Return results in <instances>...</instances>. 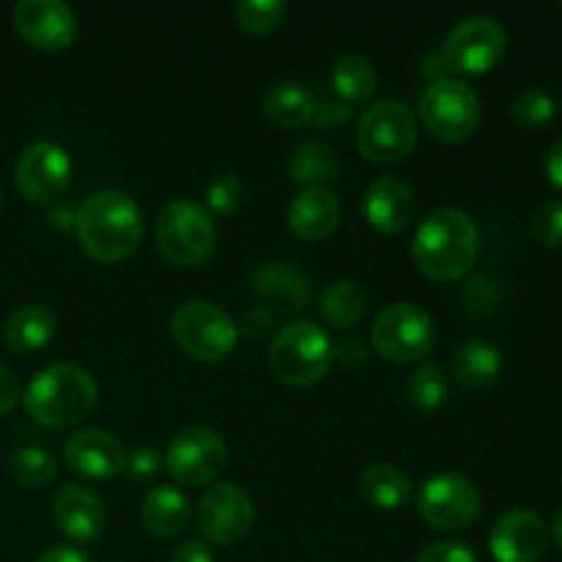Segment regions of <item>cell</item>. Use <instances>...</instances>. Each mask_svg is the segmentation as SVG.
<instances>
[{
	"mask_svg": "<svg viewBox=\"0 0 562 562\" xmlns=\"http://www.w3.org/2000/svg\"><path fill=\"white\" fill-rule=\"evenodd\" d=\"M77 241L97 263H121L140 247L143 212L121 190H99L82 201L75 217Z\"/></svg>",
	"mask_w": 562,
	"mask_h": 562,
	"instance_id": "cell-1",
	"label": "cell"
},
{
	"mask_svg": "<svg viewBox=\"0 0 562 562\" xmlns=\"http://www.w3.org/2000/svg\"><path fill=\"white\" fill-rule=\"evenodd\" d=\"M481 250V231L464 209L445 206L417 225L412 256L428 280L453 283L464 278Z\"/></svg>",
	"mask_w": 562,
	"mask_h": 562,
	"instance_id": "cell-2",
	"label": "cell"
},
{
	"mask_svg": "<svg viewBox=\"0 0 562 562\" xmlns=\"http://www.w3.org/2000/svg\"><path fill=\"white\" fill-rule=\"evenodd\" d=\"M25 412L47 428H69L91 417L99 401V384L91 371L71 362H55L31 379L22 395Z\"/></svg>",
	"mask_w": 562,
	"mask_h": 562,
	"instance_id": "cell-3",
	"label": "cell"
},
{
	"mask_svg": "<svg viewBox=\"0 0 562 562\" xmlns=\"http://www.w3.org/2000/svg\"><path fill=\"white\" fill-rule=\"evenodd\" d=\"M333 366V338L313 322L285 324L269 346V368L289 387H316L329 376Z\"/></svg>",
	"mask_w": 562,
	"mask_h": 562,
	"instance_id": "cell-4",
	"label": "cell"
},
{
	"mask_svg": "<svg viewBox=\"0 0 562 562\" xmlns=\"http://www.w3.org/2000/svg\"><path fill=\"white\" fill-rule=\"evenodd\" d=\"M154 236H157L159 252L176 267H201L217 250L214 217L206 206L190 198H176L159 209Z\"/></svg>",
	"mask_w": 562,
	"mask_h": 562,
	"instance_id": "cell-5",
	"label": "cell"
},
{
	"mask_svg": "<svg viewBox=\"0 0 562 562\" xmlns=\"http://www.w3.org/2000/svg\"><path fill=\"white\" fill-rule=\"evenodd\" d=\"M176 346L203 366L223 362L239 344V327L220 305L206 300H184L170 316Z\"/></svg>",
	"mask_w": 562,
	"mask_h": 562,
	"instance_id": "cell-6",
	"label": "cell"
},
{
	"mask_svg": "<svg viewBox=\"0 0 562 562\" xmlns=\"http://www.w3.org/2000/svg\"><path fill=\"white\" fill-rule=\"evenodd\" d=\"M357 148L373 165H398L415 151L417 119L401 99H379L362 110L355 132Z\"/></svg>",
	"mask_w": 562,
	"mask_h": 562,
	"instance_id": "cell-7",
	"label": "cell"
},
{
	"mask_svg": "<svg viewBox=\"0 0 562 562\" xmlns=\"http://www.w3.org/2000/svg\"><path fill=\"white\" fill-rule=\"evenodd\" d=\"M371 346L393 366L426 360L437 346V324L415 302H393L373 318Z\"/></svg>",
	"mask_w": 562,
	"mask_h": 562,
	"instance_id": "cell-8",
	"label": "cell"
},
{
	"mask_svg": "<svg viewBox=\"0 0 562 562\" xmlns=\"http://www.w3.org/2000/svg\"><path fill=\"white\" fill-rule=\"evenodd\" d=\"M420 119L437 140L464 143L481 126V97L470 82L456 80V77H439L423 88Z\"/></svg>",
	"mask_w": 562,
	"mask_h": 562,
	"instance_id": "cell-9",
	"label": "cell"
},
{
	"mask_svg": "<svg viewBox=\"0 0 562 562\" xmlns=\"http://www.w3.org/2000/svg\"><path fill=\"white\" fill-rule=\"evenodd\" d=\"M508 49V33L503 22L486 14H472L456 22L442 42L445 69L456 75H486Z\"/></svg>",
	"mask_w": 562,
	"mask_h": 562,
	"instance_id": "cell-10",
	"label": "cell"
},
{
	"mask_svg": "<svg viewBox=\"0 0 562 562\" xmlns=\"http://www.w3.org/2000/svg\"><path fill=\"white\" fill-rule=\"evenodd\" d=\"M481 488L459 472H442L423 483L417 494V510L423 521L439 532H461L481 516Z\"/></svg>",
	"mask_w": 562,
	"mask_h": 562,
	"instance_id": "cell-11",
	"label": "cell"
},
{
	"mask_svg": "<svg viewBox=\"0 0 562 562\" xmlns=\"http://www.w3.org/2000/svg\"><path fill=\"white\" fill-rule=\"evenodd\" d=\"M195 525L203 541L231 547L247 538L256 525V505L239 483H214L195 508Z\"/></svg>",
	"mask_w": 562,
	"mask_h": 562,
	"instance_id": "cell-12",
	"label": "cell"
},
{
	"mask_svg": "<svg viewBox=\"0 0 562 562\" xmlns=\"http://www.w3.org/2000/svg\"><path fill=\"white\" fill-rule=\"evenodd\" d=\"M228 467V445L212 428H184L176 434L165 453V470L176 483L206 486L214 483Z\"/></svg>",
	"mask_w": 562,
	"mask_h": 562,
	"instance_id": "cell-13",
	"label": "cell"
},
{
	"mask_svg": "<svg viewBox=\"0 0 562 562\" xmlns=\"http://www.w3.org/2000/svg\"><path fill=\"white\" fill-rule=\"evenodd\" d=\"M69 151L53 140L31 143L14 162V184L31 203H55L71 184Z\"/></svg>",
	"mask_w": 562,
	"mask_h": 562,
	"instance_id": "cell-14",
	"label": "cell"
},
{
	"mask_svg": "<svg viewBox=\"0 0 562 562\" xmlns=\"http://www.w3.org/2000/svg\"><path fill=\"white\" fill-rule=\"evenodd\" d=\"M11 16L22 42L42 53H64L77 38L75 11L60 0H20Z\"/></svg>",
	"mask_w": 562,
	"mask_h": 562,
	"instance_id": "cell-15",
	"label": "cell"
},
{
	"mask_svg": "<svg viewBox=\"0 0 562 562\" xmlns=\"http://www.w3.org/2000/svg\"><path fill=\"white\" fill-rule=\"evenodd\" d=\"M549 527L536 510H505L492 527L488 549L497 562H538L547 554Z\"/></svg>",
	"mask_w": 562,
	"mask_h": 562,
	"instance_id": "cell-16",
	"label": "cell"
},
{
	"mask_svg": "<svg viewBox=\"0 0 562 562\" xmlns=\"http://www.w3.org/2000/svg\"><path fill=\"white\" fill-rule=\"evenodd\" d=\"M64 461L88 481H113L126 472V450L115 434L104 428H80L64 442Z\"/></svg>",
	"mask_w": 562,
	"mask_h": 562,
	"instance_id": "cell-17",
	"label": "cell"
},
{
	"mask_svg": "<svg viewBox=\"0 0 562 562\" xmlns=\"http://www.w3.org/2000/svg\"><path fill=\"white\" fill-rule=\"evenodd\" d=\"M53 525L71 541H97L108 527V508L88 486L66 483L53 497Z\"/></svg>",
	"mask_w": 562,
	"mask_h": 562,
	"instance_id": "cell-18",
	"label": "cell"
},
{
	"mask_svg": "<svg viewBox=\"0 0 562 562\" xmlns=\"http://www.w3.org/2000/svg\"><path fill=\"white\" fill-rule=\"evenodd\" d=\"M362 214L379 234H404L417 220L415 192L398 176H379L368 184L362 198Z\"/></svg>",
	"mask_w": 562,
	"mask_h": 562,
	"instance_id": "cell-19",
	"label": "cell"
},
{
	"mask_svg": "<svg viewBox=\"0 0 562 562\" xmlns=\"http://www.w3.org/2000/svg\"><path fill=\"white\" fill-rule=\"evenodd\" d=\"M344 206L329 187H307L289 203V228L302 241H324L338 231Z\"/></svg>",
	"mask_w": 562,
	"mask_h": 562,
	"instance_id": "cell-20",
	"label": "cell"
},
{
	"mask_svg": "<svg viewBox=\"0 0 562 562\" xmlns=\"http://www.w3.org/2000/svg\"><path fill=\"white\" fill-rule=\"evenodd\" d=\"M252 294L272 313H296L311 302V280L283 261H269L252 272Z\"/></svg>",
	"mask_w": 562,
	"mask_h": 562,
	"instance_id": "cell-21",
	"label": "cell"
},
{
	"mask_svg": "<svg viewBox=\"0 0 562 562\" xmlns=\"http://www.w3.org/2000/svg\"><path fill=\"white\" fill-rule=\"evenodd\" d=\"M192 508L190 499L173 486H157L143 497L140 503V521L154 538H179L190 527Z\"/></svg>",
	"mask_w": 562,
	"mask_h": 562,
	"instance_id": "cell-22",
	"label": "cell"
},
{
	"mask_svg": "<svg viewBox=\"0 0 562 562\" xmlns=\"http://www.w3.org/2000/svg\"><path fill=\"white\" fill-rule=\"evenodd\" d=\"M58 318L47 305H22L5 318L3 344L14 355H36L55 338Z\"/></svg>",
	"mask_w": 562,
	"mask_h": 562,
	"instance_id": "cell-23",
	"label": "cell"
},
{
	"mask_svg": "<svg viewBox=\"0 0 562 562\" xmlns=\"http://www.w3.org/2000/svg\"><path fill=\"white\" fill-rule=\"evenodd\" d=\"M503 373V351L488 340H467L450 360V376L461 390H483Z\"/></svg>",
	"mask_w": 562,
	"mask_h": 562,
	"instance_id": "cell-24",
	"label": "cell"
},
{
	"mask_svg": "<svg viewBox=\"0 0 562 562\" xmlns=\"http://www.w3.org/2000/svg\"><path fill=\"white\" fill-rule=\"evenodd\" d=\"M263 115L280 130H300L316 119V97L300 82H278L263 93Z\"/></svg>",
	"mask_w": 562,
	"mask_h": 562,
	"instance_id": "cell-25",
	"label": "cell"
},
{
	"mask_svg": "<svg viewBox=\"0 0 562 562\" xmlns=\"http://www.w3.org/2000/svg\"><path fill=\"white\" fill-rule=\"evenodd\" d=\"M318 311H322L324 322H327L329 327L344 329V333L346 329H355L368 313V291L362 289L357 280H333V283L322 291Z\"/></svg>",
	"mask_w": 562,
	"mask_h": 562,
	"instance_id": "cell-26",
	"label": "cell"
},
{
	"mask_svg": "<svg viewBox=\"0 0 562 562\" xmlns=\"http://www.w3.org/2000/svg\"><path fill=\"white\" fill-rule=\"evenodd\" d=\"M360 494L379 510H398L412 499V477L393 464H371L360 475Z\"/></svg>",
	"mask_w": 562,
	"mask_h": 562,
	"instance_id": "cell-27",
	"label": "cell"
},
{
	"mask_svg": "<svg viewBox=\"0 0 562 562\" xmlns=\"http://www.w3.org/2000/svg\"><path fill=\"white\" fill-rule=\"evenodd\" d=\"M289 176L302 190L333 184L338 179V157H335L333 146L322 140L300 143L289 159Z\"/></svg>",
	"mask_w": 562,
	"mask_h": 562,
	"instance_id": "cell-28",
	"label": "cell"
},
{
	"mask_svg": "<svg viewBox=\"0 0 562 562\" xmlns=\"http://www.w3.org/2000/svg\"><path fill=\"white\" fill-rule=\"evenodd\" d=\"M379 75L373 69V64L362 55H344L338 58V64L333 66V75H329V88H333L335 97L346 104H360L376 91Z\"/></svg>",
	"mask_w": 562,
	"mask_h": 562,
	"instance_id": "cell-29",
	"label": "cell"
},
{
	"mask_svg": "<svg viewBox=\"0 0 562 562\" xmlns=\"http://www.w3.org/2000/svg\"><path fill=\"white\" fill-rule=\"evenodd\" d=\"M9 475L22 488H44L58 475V461L49 450L27 445L9 459Z\"/></svg>",
	"mask_w": 562,
	"mask_h": 562,
	"instance_id": "cell-30",
	"label": "cell"
},
{
	"mask_svg": "<svg viewBox=\"0 0 562 562\" xmlns=\"http://www.w3.org/2000/svg\"><path fill=\"white\" fill-rule=\"evenodd\" d=\"M406 401L420 412H434L448 401V376L439 366L428 362L406 379Z\"/></svg>",
	"mask_w": 562,
	"mask_h": 562,
	"instance_id": "cell-31",
	"label": "cell"
},
{
	"mask_svg": "<svg viewBox=\"0 0 562 562\" xmlns=\"http://www.w3.org/2000/svg\"><path fill=\"white\" fill-rule=\"evenodd\" d=\"M554 115H558V102L543 88H525L510 99V119L521 130H541V126L552 124Z\"/></svg>",
	"mask_w": 562,
	"mask_h": 562,
	"instance_id": "cell-32",
	"label": "cell"
},
{
	"mask_svg": "<svg viewBox=\"0 0 562 562\" xmlns=\"http://www.w3.org/2000/svg\"><path fill=\"white\" fill-rule=\"evenodd\" d=\"M283 16V0H239L234 5L236 25L245 33H252V36H267V33L278 31Z\"/></svg>",
	"mask_w": 562,
	"mask_h": 562,
	"instance_id": "cell-33",
	"label": "cell"
},
{
	"mask_svg": "<svg viewBox=\"0 0 562 562\" xmlns=\"http://www.w3.org/2000/svg\"><path fill=\"white\" fill-rule=\"evenodd\" d=\"M247 187L236 173H223L206 187V209L209 214H234L245 206Z\"/></svg>",
	"mask_w": 562,
	"mask_h": 562,
	"instance_id": "cell-34",
	"label": "cell"
},
{
	"mask_svg": "<svg viewBox=\"0 0 562 562\" xmlns=\"http://www.w3.org/2000/svg\"><path fill=\"white\" fill-rule=\"evenodd\" d=\"M530 231L538 245L562 247V201H547L536 209Z\"/></svg>",
	"mask_w": 562,
	"mask_h": 562,
	"instance_id": "cell-35",
	"label": "cell"
},
{
	"mask_svg": "<svg viewBox=\"0 0 562 562\" xmlns=\"http://www.w3.org/2000/svg\"><path fill=\"white\" fill-rule=\"evenodd\" d=\"M417 562H481L475 549L464 541H437L420 552Z\"/></svg>",
	"mask_w": 562,
	"mask_h": 562,
	"instance_id": "cell-36",
	"label": "cell"
},
{
	"mask_svg": "<svg viewBox=\"0 0 562 562\" xmlns=\"http://www.w3.org/2000/svg\"><path fill=\"white\" fill-rule=\"evenodd\" d=\"M322 126H340L351 121V104L335 102L333 93H324L322 102L316 99V119Z\"/></svg>",
	"mask_w": 562,
	"mask_h": 562,
	"instance_id": "cell-37",
	"label": "cell"
},
{
	"mask_svg": "<svg viewBox=\"0 0 562 562\" xmlns=\"http://www.w3.org/2000/svg\"><path fill=\"white\" fill-rule=\"evenodd\" d=\"M159 470V456L157 450L151 448H137L135 453H126V472H130L132 477H137V481H143V477H154Z\"/></svg>",
	"mask_w": 562,
	"mask_h": 562,
	"instance_id": "cell-38",
	"label": "cell"
},
{
	"mask_svg": "<svg viewBox=\"0 0 562 562\" xmlns=\"http://www.w3.org/2000/svg\"><path fill=\"white\" fill-rule=\"evenodd\" d=\"M20 379H16V373L11 371L9 366L0 362V417L9 415V412L20 404Z\"/></svg>",
	"mask_w": 562,
	"mask_h": 562,
	"instance_id": "cell-39",
	"label": "cell"
},
{
	"mask_svg": "<svg viewBox=\"0 0 562 562\" xmlns=\"http://www.w3.org/2000/svg\"><path fill=\"white\" fill-rule=\"evenodd\" d=\"M274 327V313L267 311V307H250V311L241 316V327L250 338H267L269 329Z\"/></svg>",
	"mask_w": 562,
	"mask_h": 562,
	"instance_id": "cell-40",
	"label": "cell"
},
{
	"mask_svg": "<svg viewBox=\"0 0 562 562\" xmlns=\"http://www.w3.org/2000/svg\"><path fill=\"white\" fill-rule=\"evenodd\" d=\"M168 562H214L212 547L201 538H190V541H181L179 547L170 552Z\"/></svg>",
	"mask_w": 562,
	"mask_h": 562,
	"instance_id": "cell-41",
	"label": "cell"
},
{
	"mask_svg": "<svg viewBox=\"0 0 562 562\" xmlns=\"http://www.w3.org/2000/svg\"><path fill=\"white\" fill-rule=\"evenodd\" d=\"M335 360L344 362L346 368H362L368 360V346L360 338H346L344 344L335 346Z\"/></svg>",
	"mask_w": 562,
	"mask_h": 562,
	"instance_id": "cell-42",
	"label": "cell"
},
{
	"mask_svg": "<svg viewBox=\"0 0 562 562\" xmlns=\"http://www.w3.org/2000/svg\"><path fill=\"white\" fill-rule=\"evenodd\" d=\"M543 168H547L549 184H552L558 192H562V137H558V140L552 143V148H549Z\"/></svg>",
	"mask_w": 562,
	"mask_h": 562,
	"instance_id": "cell-43",
	"label": "cell"
},
{
	"mask_svg": "<svg viewBox=\"0 0 562 562\" xmlns=\"http://www.w3.org/2000/svg\"><path fill=\"white\" fill-rule=\"evenodd\" d=\"M36 562H93L77 547H49L38 554Z\"/></svg>",
	"mask_w": 562,
	"mask_h": 562,
	"instance_id": "cell-44",
	"label": "cell"
},
{
	"mask_svg": "<svg viewBox=\"0 0 562 562\" xmlns=\"http://www.w3.org/2000/svg\"><path fill=\"white\" fill-rule=\"evenodd\" d=\"M549 536L554 538V543H558V549L562 552V508L558 510V516H554V525L552 530H549Z\"/></svg>",
	"mask_w": 562,
	"mask_h": 562,
	"instance_id": "cell-45",
	"label": "cell"
},
{
	"mask_svg": "<svg viewBox=\"0 0 562 562\" xmlns=\"http://www.w3.org/2000/svg\"><path fill=\"white\" fill-rule=\"evenodd\" d=\"M0 209H3V195H0Z\"/></svg>",
	"mask_w": 562,
	"mask_h": 562,
	"instance_id": "cell-46",
	"label": "cell"
}]
</instances>
